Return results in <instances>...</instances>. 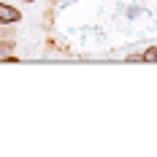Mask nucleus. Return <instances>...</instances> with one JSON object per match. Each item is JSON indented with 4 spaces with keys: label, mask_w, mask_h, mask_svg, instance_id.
<instances>
[{
    "label": "nucleus",
    "mask_w": 157,
    "mask_h": 157,
    "mask_svg": "<svg viewBox=\"0 0 157 157\" xmlns=\"http://www.w3.org/2000/svg\"><path fill=\"white\" fill-rule=\"evenodd\" d=\"M19 22H22V11L8 0H0V25H19Z\"/></svg>",
    "instance_id": "1"
},
{
    "label": "nucleus",
    "mask_w": 157,
    "mask_h": 157,
    "mask_svg": "<svg viewBox=\"0 0 157 157\" xmlns=\"http://www.w3.org/2000/svg\"><path fill=\"white\" fill-rule=\"evenodd\" d=\"M14 49H16V41H14V38H8V41H6V38H0V60H3V57H8Z\"/></svg>",
    "instance_id": "2"
},
{
    "label": "nucleus",
    "mask_w": 157,
    "mask_h": 157,
    "mask_svg": "<svg viewBox=\"0 0 157 157\" xmlns=\"http://www.w3.org/2000/svg\"><path fill=\"white\" fill-rule=\"evenodd\" d=\"M141 60H144V63H157V44H155V46H149V49H144Z\"/></svg>",
    "instance_id": "3"
},
{
    "label": "nucleus",
    "mask_w": 157,
    "mask_h": 157,
    "mask_svg": "<svg viewBox=\"0 0 157 157\" xmlns=\"http://www.w3.org/2000/svg\"><path fill=\"white\" fill-rule=\"evenodd\" d=\"M11 27L14 25H0V38H6V41L8 38H16V30H11Z\"/></svg>",
    "instance_id": "4"
},
{
    "label": "nucleus",
    "mask_w": 157,
    "mask_h": 157,
    "mask_svg": "<svg viewBox=\"0 0 157 157\" xmlns=\"http://www.w3.org/2000/svg\"><path fill=\"white\" fill-rule=\"evenodd\" d=\"M46 49H49V52H54V49H63V46H60V44H57L52 35H49V38H46Z\"/></svg>",
    "instance_id": "5"
},
{
    "label": "nucleus",
    "mask_w": 157,
    "mask_h": 157,
    "mask_svg": "<svg viewBox=\"0 0 157 157\" xmlns=\"http://www.w3.org/2000/svg\"><path fill=\"white\" fill-rule=\"evenodd\" d=\"M127 63H144V60H141V52H138V54H127Z\"/></svg>",
    "instance_id": "6"
},
{
    "label": "nucleus",
    "mask_w": 157,
    "mask_h": 157,
    "mask_svg": "<svg viewBox=\"0 0 157 157\" xmlns=\"http://www.w3.org/2000/svg\"><path fill=\"white\" fill-rule=\"evenodd\" d=\"M22 3H35V0H22Z\"/></svg>",
    "instance_id": "7"
}]
</instances>
